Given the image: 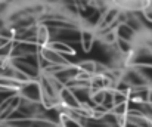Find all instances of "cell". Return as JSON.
<instances>
[{
  "label": "cell",
  "instance_id": "1",
  "mask_svg": "<svg viewBox=\"0 0 152 127\" xmlns=\"http://www.w3.org/2000/svg\"><path fill=\"white\" fill-rule=\"evenodd\" d=\"M18 95L22 99L31 101V102H42V89L39 84V80H28L25 83H22Z\"/></svg>",
  "mask_w": 152,
  "mask_h": 127
},
{
  "label": "cell",
  "instance_id": "2",
  "mask_svg": "<svg viewBox=\"0 0 152 127\" xmlns=\"http://www.w3.org/2000/svg\"><path fill=\"white\" fill-rule=\"evenodd\" d=\"M95 43H98L96 39V33L93 28H89V27H81L80 30V47L83 49V52H90L95 46Z\"/></svg>",
  "mask_w": 152,
  "mask_h": 127
},
{
  "label": "cell",
  "instance_id": "3",
  "mask_svg": "<svg viewBox=\"0 0 152 127\" xmlns=\"http://www.w3.org/2000/svg\"><path fill=\"white\" fill-rule=\"evenodd\" d=\"M59 104L64 108H66V109H74V108H78L81 105L80 101L77 99L75 93L69 87H65V86L59 92Z\"/></svg>",
  "mask_w": 152,
  "mask_h": 127
},
{
  "label": "cell",
  "instance_id": "4",
  "mask_svg": "<svg viewBox=\"0 0 152 127\" xmlns=\"http://www.w3.org/2000/svg\"><path fill=\"white\" fill-rule=\"evenodd\" d=\"M75 64L81 73H86L89 76H95L98 71V61H95V59H80Z\"/></svg>",
  "mask_w": 152,
  "mask_h": 127
}]
</instances>
